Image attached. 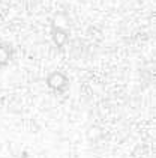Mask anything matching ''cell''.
Masks as SVG:
<instances>
[{
  "mask_svg": "<svg viewBox=\"0 0 156 158\" xmlns=\"http://www.w3.org/2000/svg\"><path fill=\"white\" fill-rule=\"evenodd\" d=\"M51 39L57 48H63L69 42V32L63 29L62 26L53 24L51 26Z\"/></svg>",
  "mask_w": 156,
  "mask_h": 158,
  "instance_id": "3957f363",
  "label": "cell"
},
{
  "mask_svg": "<svg viewBox=\"0 0 156 158\" xmlns=\"http://www.w3.org/2000/svg\"><path fill=\"white\" fill-rule=\"evenodd\" d=\"M15 59V48L11 42L0 41V69H6Z\"/></svg>",
  "mask_w": 156,
  "mask_h": 158,
  "instance_id": "7a4b0ae2",
  "label": "cell"
},
{
  "mask_svg": "<svg viewBox=\"0 0 156 158\" xmlns=\"http://www.w3.org/2000/svg\"><path fill=\"white\" fill-rule=\"evenodd\" d=\"M45 85H47V87L51 92L63 95V94H66L69 90L71 80H69V77L66 74L62 73V71H51L45 77Z\"/></svg>",
  "mask_w": 156,
  "mask_h": 158,
  "instance_id": "6da1fadb",
  "label": "cell"
}]
</instances>
